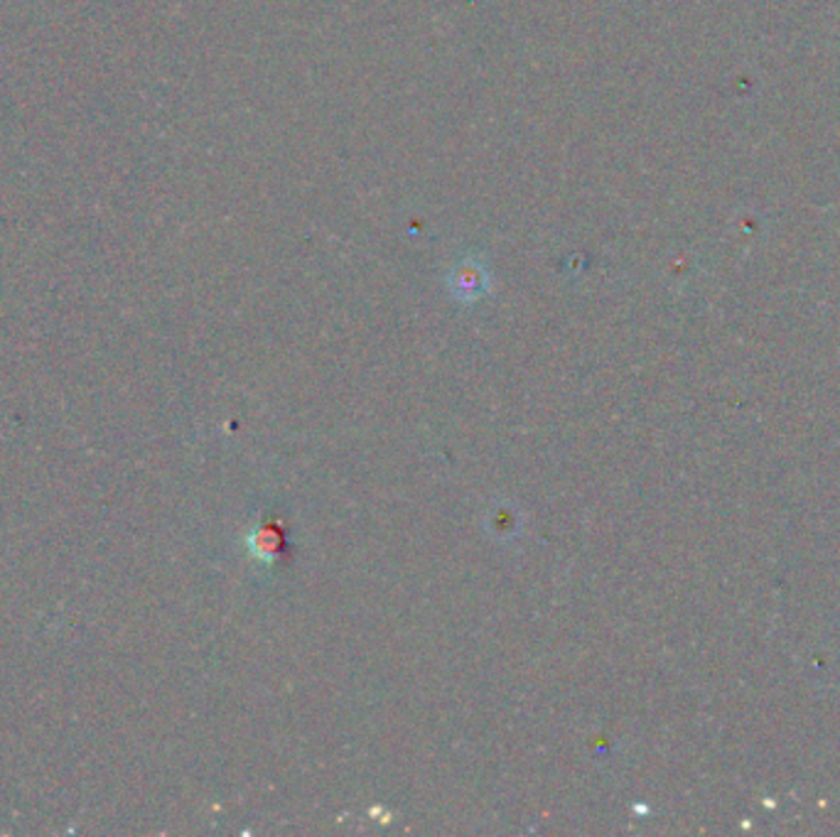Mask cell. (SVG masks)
Segmentation results:
<instances>
[{"mask_svg": "<svg viewBox=\"0 0 840 837\" xmlns=\"http://www.w3.org/2000/svg\"><path fill=\"white\" fill-rule=\"evenodd\" d=\"M248 548L254 550L258 560L276 562L280 558V553H283V535H280V525L278 523L258 525V529L251 533Z\"/></svg>", "mask_w": 840, "mask_h": 837, "instance_id": "obj_1", "label": "cell"}, {"mask_svg": "<svg viewBox=\"0 0 840 837\" xmlns=\"http://www.w3.org/2000/svg\"><path fill=\"white\" fill-rule=\"evenodd\" d=\"M485 286H487L485 270L477 268L475 263H465V266H460L455 270V276H452V288H455V293L467 300L485 293Z\"/></svg>", "mask_w": 840, "mask_h": 837, "instance_id": "obj_2", "label": "cell"}]
</instances>
